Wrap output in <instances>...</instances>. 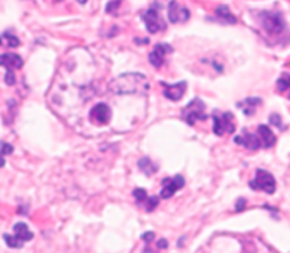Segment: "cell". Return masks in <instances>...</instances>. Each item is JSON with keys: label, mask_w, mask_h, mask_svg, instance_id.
I'll return each mask as SVG.
<instances>
[{"label": "cell", "mask_w": 290, "mask_h": 253, "mask_svg": "<svg viewBox=\"0 0 290 253\" xmlns=\"http://www.w3.org/2000/svg\"><path fill=\"white\" fill-rule=\"evenodd\" d=\"M0 65L6 67L7 70H14V68H20L23 65L22 57L19 54L14 53H6L0 56Z\"/></svg>", "instance_id": "15"}, {"label": "cell", "mask_w": 290, "mask_h": 253, "mask_svg": "<svg viewBox=\"0 0 290 253\" xmlns=\"http://www.w3.org/2000/svg\"><path fill=\"white\" fill-rule=\"evenodd\" d=\"M134 198L137 199L138 206L144 208L147 212L154 211V209L158 206V202H160V199H158L157 196H150V195L147 193V190H141V188L134 190Z\"/></svg>", "instance_id": "10"}, {"label": "cell", "mask_w": 290, "mask_h": 253, "mask_svg": "<svg viewBox=\"0 0 290 253\" xmlns=\"http://www.w3.org/2000/svg\"><path fill=\"white\" fill-rule=\"evenodd\" d=\"M258 134L262 141V145L265 148H270L275 145L276 142V137L275 134L272 132V129L268 126H258Z\"/></svg>", "instance_id": "16"}, {"label": "cell", "mask_w": 290, "mask_h": 253, "mask_svg": "<svg viewBox=\"0 0 290 253\" xmlns=\"http://www.w3.org/2000/svg\"><path fill=\"white\" fill-rule=\"evenodd\" d=\"M214 132L218 137L225 135V134H232L235 131V124H233V116L231 113H224V114H214Z\"/></svg>", "instance_id": "6"}, {"label": "cell", "mask_w": 290, "mask_h": 253, "mask_svg": "<svg viewBox=\"0 0 290 253\" xmlns=\"http://www.w3.org/2000/svg\"><path fill=\"white\" fill-rule=\"evenodd\" d=\"M154 238H155V235H154V233H152V232L144 233V235H142V239H145V241H147V242H148V243H150L151 241L154 239Z\"/></svg>", "instance_id": "26"}, {"label": "cell", "mask_w": 290, "mask_h": 253, "mask_svg": "<svg viewBox=\"0 0 290 253\" xmlns=\"http://www.w3.org/2000/svg\"><path fill=\"white\" fill-rule=\"evenodd\" d=\"M183 185H185V180L181 175H175L172 178H165L162 181V190L160 192V195L164 199H168L176 190L183 188Z\"/></svg>", "instance_id": "8"}, {"label": "cell", "mask_w": 290, "mask_h": 253, "mask_svg": "<svg viewBox=\"0 0 290 253\" xmlns=\"http://www.w3.org/2000/svg\"><path fill=\"white\" fill-rule=\"evenodd\" d=\"M260 103H262L260 98H247L243 103H239V107L243 110V113H245L246 116H252V114L255 113L256 106H259Z\"/></svg>", "instance_id": "18"}, {"label": "cell", "mask_w": 290, "mask_h": 253, "mask_svg": "<svg viewBox=\"0 0 290 253\" xmlns=\"http://www.w3.org/2000/svg\"><path fill=\"white\" fill-rule=\"evenodd\" d=\"M168 19L171 23H183L189 19V11L185 7H181L175 0L168 6Z\"/></svg>", "instance_id": "11"}, {"label": "cell", "mask_w": 290, "mask_h": 253, "mask_svg": "<svg viewBox=\"0 0 290 253\" xmlns=\"http://www.w3.org/2000/svg\"><path fill=\"white\" fill-rule=\"evenodd\" d=\"M56 1H61V0H56Z\"/></svg>", "instance_id": "31"}, {"label": "cell", "mask_w": 290, "mask_h": 253, "mask_svg": "<svg viewBox=\"0 0 290 253\" xmlns=\"http://www.w3.org/2000/svg\"><path fill=\"white\" fill-rule=\"evenodd\" d=\"M4 37H6V40H7V44H9V47H17L19 44H20V40L16 37V36H13V34H9V33H6L4 34Z\"/></svg>", "instance_id": "22"}, {"label": "cell", "mask_w": 290, "mask_h": 253, "mask_svg": "<svg viewBox=\"0 0 290 253\" xmlns=\"http://www.w3.org/2000/svg\"><path fill=\"white\" fill-rule=\"evenodd\" d=\"M78 1H80V3H81V4H84V3H86L87 0H78Z\"/></svg>", "instance_id": "30"}, {"label": "cell", "mask_w": 290, "mask_h": 253, "mask_svg": "<svg viewBox=\"0 0 290 253\" xmlns=\"http://www.w3.org/2000/svg\"><path fill=\"white\" fill-rule=\"evenodd\" d=\"M14 231V235H4V241H6V245L9 248H13V249H20L23 248L24 242H29L33 239V232H30L29 226L24 223V222H19L14 225L13 228Z\"/></svg>", "instance_id": "2"}, {"label": "cell", "mask_w": 290, "mask_h": 253, "mask_svg": "<svg viewBox=\"0 0 290 253\" xmlns=\"http://www.w3.org/2000/svg\"><path fill=\"white\" fill-rule=\"evenodd\" d=\"M121 1H122V0H111V1L107 4V7H106L107 13H110V14H111V13H113V14H116V11L118 10Z\"/></svg>", "instance_id": "21"}, {"label": "cell", "mask_w": 290, "mask_h": 253, "mask_svg": "<svg viewBox=\"0 0 290 253\" xmlns=\"http://www.w3.org/2000/svg\"><path fill=\"white\" fill-rule=\"evenodd\" d=\"M270 124H275L276 126H282V123H280V118L278 114H273L270 117Z\"/></svg>", "instance_id": "24"}, {"label": "cell", "mask_w": 290, "mask_h": 253, "mask_svg": "<svg viewBox=\"0 0 290 253\" xmlns=\"http://www.w3.org/2000/svg\"><path fill=\"white\" fill-rule=\"evenodd\" d=\"M150 88L148 78L140 73L122 74L110 83V91L114 94H134V93H147Z\"/></svg>", "instance_id": "1"}, {"label": "cell", "mask_w": 290, "mask_h": 253, "mask_svg": "<svg viewBox=\"0 0 290 253\" xmlns=\"http://www.w3.org/2000/svg\"><path fill=\"white\" fill-rule=\"evenodd\" d=\"M260 23L269 34H279L285 29V21L276 11H263L260 14Z\"/></svg>", "instance_id": "4"}, {"label": "cell", "mask_w": 290, "mask_h": 253, "mask_svg": "<svg viewBox=\"0 0 290 253\" xmlns=\"http://www.w3.org/2000/svg\"><path fill=\"white\" fill-rule=\"evenodd\" d=\"M250 188L255 190H263L269 195L275 193L276 190V181L273 178V175L265 171V169H258L256 171V175H255V180L250 181Z\"/></svg>", "instance_id": "3"}, {"label": "cell", "mask_w": 290, "mask_h": 253, "mask_svg": "<svg viewBox=\"0 0 290 253\" xmlns=\"http://www.w3.org/2000/svg\"><path fill=\"white\" fill-rule=\"evenodd\" d=\"M162 85H165V90H164V95L171 100V101H179L185 94V90H186V83L181 81V83H176V84L167 85L165 83H162Z\"/></svg>", "instance_id": "13"}, {"label": "cell", "mask_w": 290, "mask_h": 253, "mask_svg": "<svg viewBox=\"0 0 290 253\" xmlns=\"http://www.w3.org/2000/svg\"><path fill=\"white\" fill-rule=\"evenodd\" d=\"M111 118V110L107 104L100 103L90 111V120L98 126H106Z\"/></svg>", "instance_id": "9"}, {"label": "cell", "mask_w": 290, "mask_h": 253, "mask_svg": "<svg viewBox=\"0 0 290 253\" xmlns=\"http://www.w3.org/2000/svg\"><path fill=\"white\" fill-rule=\"evenodd\" d=\"M216 16L221 19L222 21H225V23H228V24H235L237 21V19L231 13V10H229V7L228 6H225V4H221V6H218L216 7Z\"/></svg>", "instance_id": "17"}, {"label": "cell", "mask_w": 290, "mask_h": 253, "mask_svg": "<svg viewBox=\"0 0 290 253\" xmlns=\"http://www.w3.org/2000/svg\"><path fill=\"white\" fill-rule=\"evenodd\" d=\"M182 118L189 124L193 126L199 120H206V113H205V104L202 100L195 98L188 106L182 110Z\"/></svg>", "instance_id": "5"}, {"label": "cell", "mask_w": 290, "mask_h": 253, "mask_svg": "<svg viewBox=\"0 0 290 253\" xmlns=\"http://www.w3.org/2000/svg\"><path fill=\"white\" fill-rule=\"evenodd\" d=\"M245 203H246V200L245 199H239V202L236 203V211H242L243 208H245Z\"/></svg>", "instance_id": "27"}, {"label": "cell", "mask_w": 290, "mask_h": 253, "mask_svg": "<svg viewBox=\"0 0 290 253\" xmlns=\"http://www.w3.org/2000/svg\"><path fill=\"white\" fill-rule=\"evenodd\" d=\"M11 151H13V147L9 145V144H3L1 145V154H11Z\"/></svg>", "instance_id": "25"}, {"label": "cell", "mask_w": 290, "mask_h": 253, "mask_svg": "<svg viewBox=\"0 0 290 253\" xmlns=\"http://www.w3.org/2000/svg\"><path fill=\"white\" fill-rule=\"evenodd\" d=\"M276 87H278L280 93H286L290 98V74H283L278 80Z\"/></svg>", "instance_id": "19"}, {"label": "cell", "mask_w": 290, "mask_h": 253, "mask_svg": "<svg viewBox=\"0 0 290 253\" xmlns=\"http://www.w3.org/2000/svg\"><path fill=\"white\" fill-rule=\"evenodd\" d=\"M1 167H4V158L3 157H0V168Z\"/></svg>", "instance_id": "29"}, {"label": "cell", "mask_w": 290, "mask_h": 253, "mask_svg": "<svg viewBox=\"0 0 290 253\" xmlns=\"http://www.w3.org/2000/svg\"><path fill=\"white\" fill-rule=\"evenodd\" d=\"M160 249H165V248H168V242L165 241V239H161L160 242H158V245H157Z\"/></svg>", "instance_id": "28"}, {"label": "cell", "mask_w": 290, "mask_h": 253, "mask_svg": "<svg viewBox=\"0 0 290 253\" xmlns=\"http://www.w3.org/2000/svg\"><path fill=\"white\" fill-rule=\"evenodd\" d=\"M172 47L168 44H158L155 46V49L150 53V63L160 68L162 64H164V59H165V54L171 53Z\"/></svg>", "instance_id": "12"}, {"label": "cell", "mask_w": 290, "mask_h": 253, "mask_svg": "<svg viewBox=\"0 0 290 253\" xmlns=\"http://www.w3.org/2000/svg\"><path fill=\"white\" fill-rule=\"evenodd\" d=\"M138 167H140L141 171H144L148 177L152 175V174L157 171V167L152 164V161H151L150 158H141L140 161H138Z\"/></svg>", "instance_id": "20"}, {"label": "cell", "mask_w": 290, "mask_h": 253, "mask_svg": "<svg viewBox=\"0 0 290 253\" xmlns=\"http://www.w3.org/2000/svg\"><path fill=\"white\" fill-rule=\"evenodd\" d=\"M4 80H6V84L7 85L14 84V83H16V75H14V71H13V70H7Z\"/></svg>", "instance_id": "23"}, {"label": "cell", "mask_w": 290, "mask_h": 253, "mask_svg": "<svg viewBox=\"0 0 290 253\" xmlns=\"http://www.w3.org/2000/svg\"><path fill=\"white\" fill-rule=\"evenodd\" d=\"M236 144L239 145H243L247 149H252V151H255V149H259V148L262 147V141H260V138L256 137L255 134H245V135H239L233 139Z\"/></svg>", "instance_id": "14"}, {"label": "cell", "mask_w": 290, "mask_h": 253, "mask_svg": "<svg viewBox=\"0 0 290 253\" xmlns=\"http://www.w3.org/2000/svg\"><path fill=\"white\" fill-rule=\"evenodd\" d=\"M142 19L145 21L147 30L150 33H158L165 29V21L162 20L160 10L157 7H151L142 14Z\"/></svg>", "instance_id": "7"}, {"label": "cell", "mask_w": 290, "mask_h": 253, "mask_svg": "<svg viewBox=\"0 0 290 253\" xmlns=\"http://www.w3.org/2000/svg\"><path fill=\"white\" fill-rule=\"evenodd\" d=\"M0 44H1V39H0Z\"/></svg>", "instance_id": "32"}]
</instances>
